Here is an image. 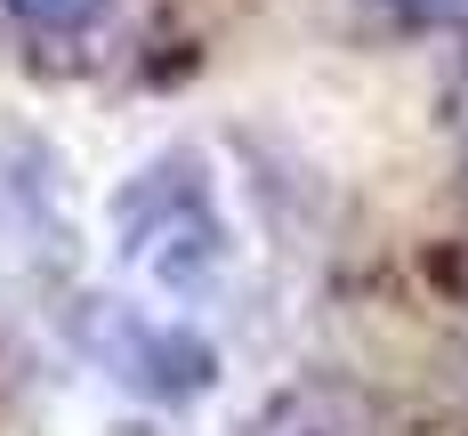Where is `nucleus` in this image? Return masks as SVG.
Wrapping results in <instances>:
<instances>
[{
    "label": "nucleus",
    "instance_id": "7ed1b4c3",
    "mask_svg": "<svg viewBox=\"0 0 468 436\" xmlns=\"http://www.w3.org/2000/svg\"><path fill=\"white\" fill-rule=\"evenodd\" d=\"M379 8L412 33H468V0H379Z\"/></svg>",
    "mask_w": 468,
    "mask_h": 436
},
{
    "label": "nucleus",
    "instance_id": "f03ea898",
    "mask_svg": "<svg viewBox=\"0 0 468 436\" xmlns=\"http://www.w3.org/2000/svg\"><path fill=\"white\" fill-rule=\"evenodd\" d=\"M25 33H81V25H97L105 16V0H0Z\"/></svg>",
    "mask_w": 468,
    "mask_h": 436
},
{
    "label": "nucleus",
    "instance_id": "f257e3e1",
    "mask_svg": "<svg viewBox=\"0 0 468 436\" xmlns=\"http://www.w3.org/2000/svg\"><path fill=\"white\" fill-rule=\"evenodd\" d=\"M113 227H122V259L162 291H202L227 267V218L210 202V178L186 154L138 170L113 194Z\"/></svg>",
    "mask_w": 468,
    "mask_h": 436
}]
</instances>
